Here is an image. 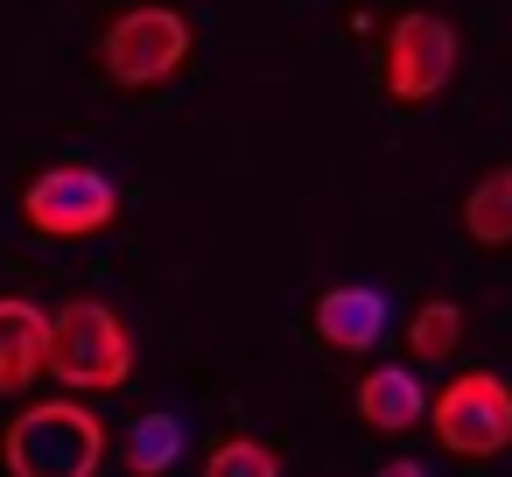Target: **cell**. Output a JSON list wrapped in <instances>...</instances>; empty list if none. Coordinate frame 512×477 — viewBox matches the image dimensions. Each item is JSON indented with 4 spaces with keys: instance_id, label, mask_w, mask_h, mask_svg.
I'll list each match as a JSON object with an SVG mask.
<instances>
[{
    "instance_id": "ba28073f",
    "label": "cell",
    "mask_w": 512,
    "mask_h": 477,
    "mask_svg": "<svg viewBox=\"0 0 512 477\" xmlns=\"http://www.w3.org/2000/svg\"><path fill=\"white\" fill-rule=\"evenodd\" d=\"M50 372V316L29 295H0V393H29Z\"/></svg>"
},
{
    "instance_id": "3957f363",
    "label": "cell",
    "mask_w": 512,
    "mask_h": 477,
    "mask_svg": "<svg viewBox=\"0 0 512 477\" xmlns=\"http://www.w3.org/2000/svg\"><path fill=\"white\" fill-rule=\"evenodd\" d=\"M50 372H57L64 386H78V393L127 386V372H134V337H127V323H120L106 302H92V295L64 302V309L50 316Z\"/></svg>"
},
{
    "instance_id": "8fae6325",
    "label": "cell",
    "mask_w": 512,
    "mask_h": 477,
    "mask_svg": "<svg viewBox=\"0 0 512 477\" xmlns=\"http://www.w3.org/2000/svg\"><path fill=\"white\" fill-rule=\"evenodd\" d=\"M463 232L477 246H512V169H484L463 197Z\"/></svg>"
},
{
    "instance_id": "277c9868",
    "label": "cell",
    "mask_w": 512,
    "mask_h": 477,
    "mask_svg": "<svg viewBox=\"0 0 512 477\" xmlns=\"http://www.w3.org/2000/svg\"><path fill=\"white\" fill-rule=\"evenodd\" d=\"M22 218L43 232V239H92L120 218V190L106 169L92 162H57L43 176H29L22 190Z\"/></svg>"
},
{
    "instance_id": "6da1fadb",
    "label": "cell",
    "mask_w": 512,
    "mask_h": 477,
    "mask_svg": "<svg viewBox=\"0 0 512 477\" xmlns=\"http://www.w3.org/2000/svg\"><path fill=\"white\" fill-rule=\"evenodd\" d=\"M8 477H92L106 463V421L78 400H43L22 407L0 442Z\"/></svg>"
},
{
    "instance_id": "5bb4252c",
    "label": "cell",
    "mask_w": 512,
    "mask_h": 477,
    "mask_svg": "<svg viewBox=\"0 0 512 477\" xmlns=\"http://www.w3.org/2000/svg\"><path fill=\"white\" fill-rule=\"evenodd\" d=\"M379 477H428V463H414V456H400V463H386Z\"/></svg>"
},
{
    "instance_id": "52a82bcc",
    "label": "cell",
    "mask_w": 512,
    "mask_h": 477,
    "mask_svg": "<svg viewBox=\"0 0 512 477\" xmlns=\"http://www.w3.org/2000/svg\"><path fill=\"white\" fill-rule=\"evenodd\" d=\"M386 330H393V302L379 288L351 281V288H323L316 295V337L330 351H372Z\"/></svg>"
},
{
    "instance_id": "7c38bea8",
    "label": "cell",
    "mask_w": 512,
    "mask_h": 477,
    "mask_svg": "<svg viewBox=\"0 0 512 477\" xmlns=\"http://www.w3.org/2000/svg\"><path fill=\"white\" fill-rule=\"evenodd\" d=\"M456 344H463V309L456 302H421L407 316V351L414 358H456Z\"/></svg>"
},
{
    "instance_id": "5b68a950",
    "label": "cell",
    "mask_w": 512,
    "mask_h": 477,
    "mask_svg": "<svg viewBox=\"0 0 512 477\" xmlns=\"http://www.w3.org/2000/svg\"><path fill=\"white\" fill-rule=\"evenodd\" d=\"M428 428L449 456H498L512 449V386L498 372H456L428 400Z\"/></svg>"
},
{
    "instance_id": "7a4b0ae2",
    "label": "cell",
    "mask_w": 512,
    "mask_h": 477,
    "mask_svg": "<svg viewBox=\"0 0 512 477\" xmlns=\"http://www.w3.org/2000/svg\"><path fill=\"white\" fill-rule=\"evenodd\" d=\"M190 15L183 8H162V0H148V8H127L99 29V71L120 85V92H155L169 85L183 64H190Z\"/></svg>"
},
{
    "instance_id": "30bf717a",
    "label": "cell",
    "mask_w": 512,
    "mask_h": 477,
    "mask_svg": "<svg viewBox=\"0 0 512 477\" xmlns=\"http://www.w3.org/2000/svg\"><path fill=\"white\" fill-rule=\"evenodd\" d=\"M183 442H190L183 414H176V407H148V414L127 428V470H134V477H169L176 456H183Z\"/></svg>"
},
{
    "instance_id": "8992f818",
    "label": "cell",
    "mask_w": 512,
    "mask_h": 477,
    "mask_svg": "<svg viewBox=\"0 0 512 477\" xmlns=\"http://www.w3.org/2000/svg\"><path fill=\"white\" fill-rule=\"evenodd\" d=\"M456 22L435 15V8H414L386 29V99L393 106H428L449 78H456Z\"/></svg>"
},
{
    "instance_id": "4fadbf2b",
    "label": "cell",
    "mask_w": 512,
    "mask_h": 477,
    "mask_svg": "<svg viewBox=\"0 0 512 477\" xmlns=\"http://www.w3.org/2000/svg\"><path fill=\"white\" fill-rule=\"evenodd\" d=\"M204 477H281V456L260 435H225V442H211Z\"/></svg>"
},
{
    "instance_id": "9c48e42d",
    "label": "cell",
    "mask_w": 512,
    "mask_h": 477,
    "mask_svg": "<svg viewBox=\"0 0 512 477\" xmlns=\"http://www.w3.org/2000/svg\"><path fill=\"white\" fill-rule=\"evenodd\" d=\"M351 400H358L365 428H379V435H407V428L428 421V393H421V379L407 365H372Z\"/></svg>"
}]
</instances>
